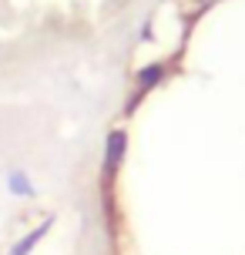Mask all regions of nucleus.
<instances>
[{
	"label": "nucleus",
	"mask_w": 245,
	"mask_h": 255,
	"mask_svg": "<svg viewBox=\"0 0 245 255\" xmlns=\"http://www.w3.org/2000/svg\"><path fill=\"white\" fill-rule=\"evenodd\" d=\"M161 77H165V67H161V64H155V67H148V71H144V74L138 77V81H141V91H144V88H151V84H158Z\"/></svg>",
	"instance_id": "nucleus-1"
}]
</instances>
